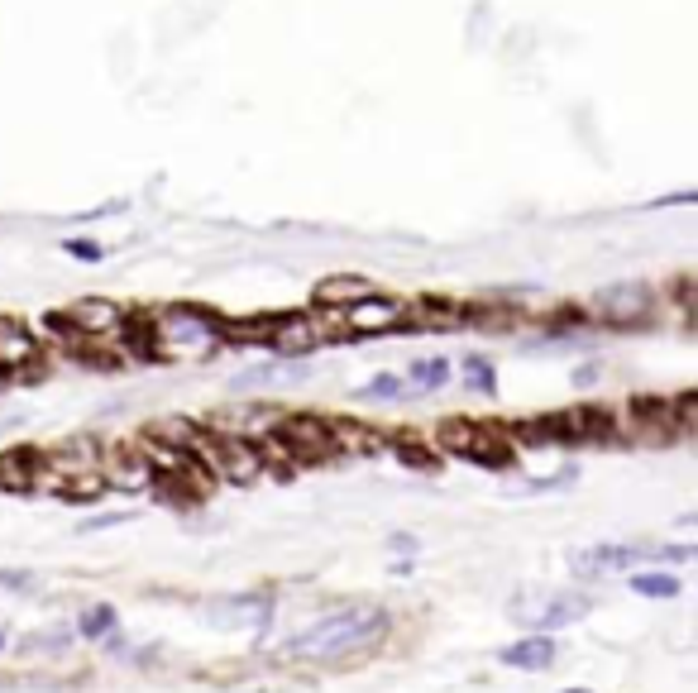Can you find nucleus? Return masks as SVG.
<instances>
[{
	"instance_id": "nucleus-19",
	"label": "nucleus",
	"mask_w": 698,
	"mask_h": 693,
	"mask_svg": "<svg viewBox=\"0 0 698 693\" xmlns=\"http://www.w3.org/2000/svg\"><path fill=\"white\" fill-rule=\"evenodd\" d=\"M130 517V512H110V517H91V521H82L77 531H106V526H120V521Z\"/></svg>"
},
{
	"instance_id": "nucleus-13",
	"label": "nucleus",
	"mask_w": 698,
	"mask_h": 693,
	"mask_svg": "<svg viewBox=\"0 0 698 693\" xmlns=\"http://www.w3.org/2000/svg\"><path fill=\"white\" fill-rule=\"evenodd\" d=\"M632 593L636 598H679L684 584L675 574H660V569H646V574H632Z\"/></svg>"
},
{
	"instance_id": "nucleus-15",
	"label": "nucleus",
	"mask_w": 698,
	"mask_h": 693,
	"mask_svg": "<svg viewBox=\"0 0 698 693\" xmlns=\"http://www.w3.org/2000/svg\"><path fill=\"white\" fill-rule=\"evenodd\" d=\"M412 383L426 392H436L450 383V359H416L412 364Z\"/></svg>"
},
{
	"instance_id": "nucleus-11",
	"label": "nucleus",
	"mask_w": 698,
	"mask_h": 693,
	"mask_svg": "<svg viewBox=\"0 0 698 693\" xmlns=\"http://www.w3.org/2000/svg\"><path fill=\"white\" fill-rule=\"evenodd\" d=\"M0 488H10V493H29L34 488V450L0 455Z\"/></svg>"
},
{
	"instance_id": "nucleus-18",
	"label": "nucleus",
	"mask_w": 698,
	"mask_h": 693,
	"mask_svg": "<svg viewBox=\"0 0 698 693\" xmlns=\"http://www.w3.org/2000/svg\"><path fill=\"white\" fill-rule=\"evenodd\" d=\"M63 249L72 254V259H87V263H101V254H106V249H101L96 239H67Z\"/></svg>"
},
{
	"instance_id": "nucleus-16",
	"label": "nucleus",
	"mask_w": 698,
	"mask_h": 693,
	"mask_svg": "<svg viewBox=\"0 0 698 693\" xmlns=\"http://www.w3.org/2000/svg\"><path fill=\"white\" fill-rule=\"evenodd\" d=\"M464 388L469 392H479V397H493L498 392V378H493V364L488 359H464Z\"/></svg>"
},
{
	"instance_id": "nucleus-10",
	"label": "nucleus",
	"mask_w": 698,
	"mask_h": 693,
	"mask_svg": "<svg viewBox=\"0 0 698 693\" xmlns=\"http://www.w3.org/2000/svg\"><path fill=\"white\" fill-rule=\"evenodd\" d=\"M364 292H373V282H364V278H354V273H335V278H321L316 282V306L321 311H345L349 302H359Z\"/></svg>"
},
{
	"instance_id": "nucleus-20",
	"label": "nucleus",
	"mask_w": 698,
	"mask_h": 693,
	"mask_svg": "<svg viewBox=\"0 0 698 693\" xmlns=\"http://www.w3.org/2000/svg\"><path fill=\"white\" fill-rule=\"evenodd\" d=\"M67 646V636H29L24 641V650H63Z\"/></svg>"
},
{
	"instance_id": "nucleus-6",
	"label": "nucleus",
	"mask_w": 698,
	"mask_h": 693,
	"mask_svg": "<svg viewBox=\"0 0 698 693\" xmlns=\"http://www.w3.org/2000/svg\"><path fill=\"white\" fill-rule=\"evenodd\" d=\"M651 311H655V292L646 282H612V287H603L593 297L584 316L603 325H646Z\"/></svg>"
},
{
	"instance_id": "nucleus-4",
	"label": "nucleus",
	"mask_w": 698,
	"mask_h": 693,
	"mask_svg": "<svg viewBox=\"0 0 698 693\" xmlns=\"http://www.w3.org/2000/svg\"><path fill=\"white\" fill-rule=\"evenodd\" d=\"M440 450L474 459V464H507L512 459V435L498 431V426H483V421H445L440 426Z\"/></svg>"
},
{
	"instance_id": "nucleus-14",
	"label": "nucleus",
	"mask_w": 698,
	"mask_h": 693,
	"mask_svg": "<svg viewBox=\"0 0 698 693\" xmlns=\"http://www.w3.org/2000/svg\"><path fill=\"white\" fill-rule=\"evenodd\" d=\"M584 612H589V603L569 593V598H555V603H546V607H541V617H536L531 627H546V636H550V627H565V622H574V617H584Z\"/></svg>"
},
{
	"instance_id": "nucleus-3",
	"label": "nucleus",
	"mask_w": 698,
	"mask_h": 693,
	"mask_svg": "<svg viewBox=\"0 0 698 693\" xmlns=\"http://www.w3.org/2000/svg\"><path fill=\"white\" fill-rule=\"evenodd\" d=\"M34 488H48L58 498H96L106 493V478H101V445L96 440H72L39 455L34 450Z\"/></svg>"
},
{
	"instance_id": "nucleus-23",
	"label": "nucleus",
	"mask_w": 698,
	"mask_h": 693,
	"mask_svg": "<svg viewBox=\"0 0 698 693\" xmlns=\"http://www.w3.org/2000/svg\"><path fill=\"white\" fill-rule=\"evenodd\" d=\"M0 650H5V627H0Z\"/></svg>"
},
{
	"instance_id": "nucleus-9",
	"label": "nucleus",
	"mask_w": 698,
	"mask_h": 693,
	"mask_svg": "<svg viewBox=\"0 0 698 693\" xmlns=\"http://www.w3.org/2000/svg\"><path fill=\"white\" fill-rule=\"evenodd\" d=\"M498 660L507 665V670H550V660H555V641H550L546 631H536V636H522V641H512V646L498 650Z\"/></svg>"
},
{
	"instance_id": "nucleus-17",
	"label": "nucleus",
	"mask_w": 698,
	"mask_h": 693,
	"mask_svg": "<svg viewBox=\"0 0 698 693\" xmlns=\"http://www.w3.org/2000/svg\"><path fill=\"white\" fill-rule=\"evenodd\" d=\"M402 392H407V383H402L397 373H378V378H369L354 397H364V402H397Z\"/></svg>"
},
{
	"instance_id": "nucleus-22",
	"label": "nucleus",
	"mask_w": 698,
	"mask_h": 693,
	"mask_svg": "<svg viewBox=\"0 0 698 693\" xmlns=\"http://www.w3.org/2000/svg\"><path fill=\"white\" fill-rule=\"evenodd\" d=\"M397 550V555H416V536H407V531H397L393 541H388Z\"/></svg>"
},
{
	"instance_id": "nucleus-24",
	"label": "nucleus",
	"mask_w": 698,
	"mask_h": 693,
	"mask_svg": "<svg viewBox=\"0 0 698 693\" xmlns=\"http://www.w3.org/2000/svg\"><path fill=\"white\" fill-rule=\"evenodd\" d=\"M565 693H589V689H565Z\"/></svg>"
},
{
	"instance_id": "nucleus-1",
	"label": "nucleus",
	"mask_w": 698,
	"mask_h": 693,
	"mask_svg": "<svg viewBox=\"0 0 698 693\" xmlns=\"http://www.w3.org/2000/svg\"><path fill=\"white\" fill-rule=\"evenodd\" d=\"M388 612L383 607H340L316 617L311 627H302L292 641H283V655L297 660H349V655H364L388 636Z\"/></svg>"
},
{
	"instance_id": "nucleus-12",
	"label": "nucleus",
	"mask_w": 698,
	"mask_h": 693,
	"mask_svg": "<svg viewBox=\"0 0 698 693\" xmlns=\"http://www.w3.org/2000/svg\"><path fill=\"white\" fill-rule=\"evenodd\" d=\"M115 622H120V617H115L110 603H91L87 612L77 617V636H82V641H106L110 631H115Z\"/></svg>"
},
{
	"instance_id": "nucleus-5",
	"label": "nucleus",
	"mask_w": 698,
	"mask_h": 693,
	"mask_svg": "<svg viewBox=\"0 0 698 693\" xmlns=\"http://www.w3.org/2000/svg\"><path fill=\"white\" fill-rule=\"evenodd\" d=\"M326 316L335 321V330H349V335H388V330L407 325V302L388 297V292H364L345 311H326Z\"/></svg>"
},
{
	"instance_id": "nucleus-8",
	"label": "nucleus",
	"mask_w": 698,
	"mask_h": 693,
	"mask_svg": "<svg viewBox=\"0 0 698 693\" xmlns=\"http://www.w3.org/2000/svg\"><path fill=\"white\" fill-rule=\"evenodd\" d=\"M101 478H106V488H149L153 483V469L149 459H144V450H139V440H120V445H110V450H101Z\"/></svg>"
},
{
	"instance_id": "nucleus-7",
	"label": "nucleus",
	"mask_w": 698,
	"mask_h": 693,
	"mask_svg": "<svg viewBox=\"0 0 698 693\" xmlns=\"http://www.w3.org/2000/svg\"><path fill=\"white\" fill-rule=\"evenodd\" d=\"M44 359V340L15 316H0V373H29Z\"/></svg>"
},
{
	"instance_id": "nucleus-2",
	"label": "nucleus",
	"mask_w": 698,
	"mask_h": 693,
	"mask_svg": "<svg viewBox=\"0 0 698 693\" xmlns=\"http://www.w3.org/2000/svg\"><path fill=\"white\" fill-rule=\"evenodd\" d=\"M139 325H144V359L163 364L211 359L225 345V321L201 306H163L158 316H139Z\"/></svg>"
},
{
	"instance_id": "nucleus-21",
	"label": "nucleus",
	"mask_w": 698,
	"mask_h": 693,
	"mask_svg": "<svg viewBox=\"0 0 698 693\" xmlns=\"http://www.w3.org/2000/svg\"><path fill=\"white\" fill-rule=\"evenodd\" d=\"M0 584H5V588H24V584H34V574H29V569H0Z\"/></svg>"
}]
</instances>
